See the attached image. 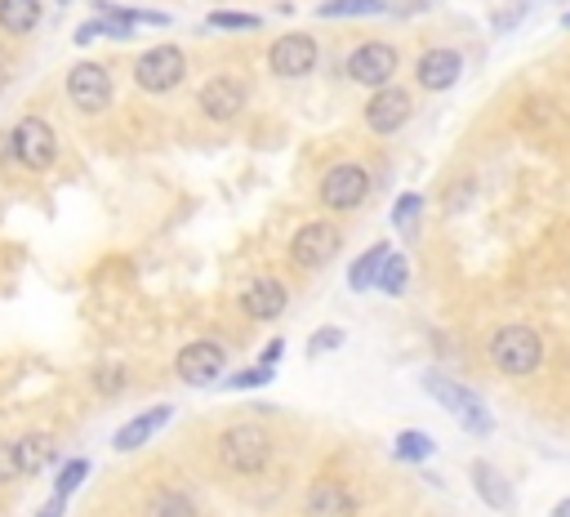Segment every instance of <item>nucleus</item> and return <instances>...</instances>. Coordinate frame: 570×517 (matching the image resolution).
Masks as SVG:
<instances>
[{
  "instance_id": "obj_30",
  "label": "nucleus",
  "mask_w": 570,
  "mask_h": 517,
  "mask_svg": "<svg viewBox=\"0 0 570 517\" xmlns=\"http://www.w3.org/2000/svg\"><path fill=\"white\" fill-rule=\"evenodd\" d=\"M419 211H423V196H419V192H406V196H397V205H392V224H397L401 233H410L415 219H419Z\"/></svg>"
},
{
  "instance_id": "obj_10",
  "label": "nucleus",
  "mask_w": 570,
  "mask_h": 517,
  "mask_svg": "<svg viewBox=\"0 0 570 517\" xmlns=\"http://www.w3.org/2000/svg\"><path fill=\"white\" fill-rule=\"evenodd\" d=\"M338 250H344V233H338L334 224H325V219L303 224L294 233V241H290V259L299 268H325L330 259H338Z\"/></svg>"
},
{
  "instance_id": "obj_12",
  "label": "nucleus",
  "mask_w": 570,
  "mask_h": 517,
  "mask_svg": "<svg viewBox=\"0 0 570 517\" xmlns=\"http://www.w3.org/2000/svg\"><path fill=\"white\" fill-rule=\"evenodd\" d=\"M316 58H321V50H316V41H312L308 32H290V36H281V41L268 50V67H272V76H281V80H303V76H312V72H316Z\"/></svg>"
},
{
  "instance_id": "obj_8",
  "label": "nucleus",
  "mask_w": 570,
  "mask_h": 517,
  "mask_svg": "<svg viewBox=\"0 0 570 517\" xmlns=\"http://www.w3.org/2000/svg\"><path fill=\"white\" fill-rule=\"evenodd\" d=\"M223 366H227V348L214 344V340H192L187 348H179L174 357V375L187 384V388H209L223 379Z\"/></svg>"
},
{
  "instance_id": "obj_7",
  "label": "nucleus",
  "mask_w": 570,
  "mask_h": 517,
  "mask_svg": "<svg viewBox=\"0 0 570 517\" xmlns=\"http://www.w3.org/2000/svg\"><path fill=\"white\" fill-rule=\"evenodd\" d=\"M246 103H250V85H246L241 76H233V72L209 76V80L201 85V94H196V108H201V117H209V121H237V117L246 112Z\"/></svg>"
},
{
  "instance_id": "obj_15",
  "label": "nucleus",
  "mask_w": 570,
  "mask_h": 517,
  "mask_svg": "<svg viewBox=\"0 0 570 517\" xmlns=\"http://www.w3.org/2000/svg\"><path fill=\"white\" fill-rule=\"evenodd\" d=\"M303 517H357V499H353V491L344 482L321 477L303 495Z\"/></svg>"
},
{
  "instance_id": "obj_28",
  "label": "nucleus",
  "mask_w": 570,
  "mask_h": 517,
  "mask_svg": "<svg viewBox=\"0 0 570 517\" xmlns=\"http://www.w3.org/2000/svg\"><path fill=\"white\" fill-rule=\"evenodd\" d=\"M272 375H277V370L259 362V366H250V370H237L233 379H227V388H233V392H250V388H268V384H272Z\"/></svg>"
},
{
  "instance_id": "obj_26",
  "label": "nucleus",
  "mask_w": 570,
  "mask_h": 517,
  "mask_svg": "<svg viewBox=\"0 0 570 517\" xmlns=\"http://www.w3.org/2000/svg\"><path fill=\"white\" fill-rule=\"evenodd\" d=\"M264 19L259 14H233V10H214L205 19V28H218V32H255Z\"/></svg>"
},
{
  "instance_id": "obj_5",
  "label": "nucleus",
  "mask_w": 570,
  "mask_h": 517,
  "mask_svg": "<svg viewBox=\"0 0 570 517\" xmlns=\"http://www.w3.org/2000/svg\"><path fill=\"white\" fill-rule=\"evenodd\" d=\"M370 170L357 161H338L321 174V205L325 211H357V205L370 196Z\"/></svg>"
},
{
  "instance_id": "obj_27",
  "label": "nucleus",
  "mask_w": 570,
  "mask_h": 517,
  "mask_svg": "<svg viewBox=\"0 0 570 517\" xmlns=\"http://www.w3.org/2000/svg\"><path fill=\"white\" fill-rule=\"evenodd\" d=\"M126 384H130V370H126V366H98V370H94V388H98L103 397L126 392Z\"/></svg>"
},
{
  "instance_id": "obj_11",
  "label": "nucleus",
  "mask_w": 570,
  "mask_h": 517,
  "mask_svg": "<svg viewBox=\"0 0 570 517\" xmlns=\"http://www.w3.org/2000/svg\"><path fill=\"white\" fill-rule=\"evenodd\" d=\"M397 63H401V54L388 41H366L348 54V80H357L366 89H384V85H392Z\"/></svg>"
},
{
  "instance_id": "obj_25",
  "label": "nucleus",
  "mask_w": 570,
  "mask_h": 517,
  "mask_svg": "<svg viewBox=\"0 0 570 517\" xmlns=\"http://www.w3.org/2000/svg\"><path fill=\"white\" fill-rule=\"evenodd\" d=\"M406 286H410V259L392 250V255L384 259V272H379V290L397 299V294H406Z\"/></svg>"
},
{
  "instance_id": "obj_6",
  "label": "nucleus",
  "mask_w": 570,
  "mask_h": 517,
  "mask_svg": "<svg viewBox=\"0 0 570 517\" xmlns=\"http://www.w3.org/2000/svg\"><path fill=\"white\" fill-rule=\"evenodd\" d=\"M183 76H187V58L179 45H157L135 63V85L143 94H170L183 85Z\"/></svg>"
},
{
  "instance_id": "obj_9",
  "label": "nucleus",
  "mask_w": 570,
  "mask_h": 517,
  "mask_svg": "<svg viewBox=\"0 0 570 517\" xmlns=\"http://www.w3.org/2000/svg\"><path fill=\"white\" fill-rule=\"evenodd\" d=\"M67 98H72V108L85 112V117L107 112V103H111V72L103 63H76L67 72Z\"/></svg>"
},
{
  "instance_id": "obj_34",
  "label": "nucleus",
  "mask_w": 570,
  "mask_h": 517,
  "mask_svg": "<svg viewBox=\"0 0 570 517\" xmlns=\"http://www.w3.org/2000/svg\"><path fill=\"white\" fill-rule=\"evenodd\" d=\"M63 504H67V499H58V495H50V504H45V508H41L36 517H63Z\"/></svg>"
},
{
  "instance_id": "obj_14",
  "label": "nucleus",
  "mask_w": 570,
  "mask_h": 517,
  "mask_svg": "<svg viewBox=\"0 0 570 517\" xmlns=\"http://www.w3.org/2000/svg\"><path fill=\"white\" fill-rule=\"evenodd\" d=\"M290 308V290L277 281V277H255L246 290H241V313L250 322H277Z\"/></svg>"
},
{
  "instance_id": "obj_23",
  "label": "nucleus",
  "mask_w": 570,
  "mask_h": 517,
  "mask_svg": "<svg viewBox=\"0 0 570 517\" xmlns=\"http://www.w3.org/2000/svg\"><path fill=\"white\" fill-rule=\"evenodd\" d=\"M392 455L406 460V464H428V460L437 455V442H432L423 429H401V433L392 438Z\"/></svg>"
},
{
  "instance_id": "obj_19",
  "label": "nucleus",
  "mask_w": 570,
  "mask_h": 517,
  "mask_svg": "<svg viewBox=\"0 0 570 517\" xmlns=\"http://www.w3.org/2000/svg\"><path fill=\"white\" fill-rule=\"evenodd\" d=\"M14 442H19L23 477H36V473H45V468L58 460V442H54L50 433H23V438H14Z\"/></svg>"
},
{
  "instance_id": "obj_16",
  "label": "nucleus",
  "mask_w": 570,
  "mask_h": 517,
  "mask_svg": "<svg viewBox=\"0 0 570 517\" xmlns=\"http://www.w3.org/2000/svg\"><path fill=\"white\" fill-rule=\"evenodd\" d=\"M460 72H464V54L460 50H428L419 58V67H415V80L428 94H441V89H450L454 80H460Z\"/></svg>"
},
{
  "instance_id": "obj_2",
  "label": "nucleus",
  "mask_w": 570,
  "mask_h": 517,
  "mask_svg": "<svg viewBox=\"0 0 570 517\" xmlns=\"http://www.w3.org/2000/svg\"><path fill=\"white\" fill-rule=\"evenodd\" d=\"M272 460V438L259 429V424H233V429H223L218 438V464L227 473H237V477H255L264 473Z\"/></svg>"
},
{
  "instance_id": "obj_4",
  "label": "nucleus",
  "mask_w": 570,
  "mask_h": 517,
  "mask_svg": "<svg viewBox=\"0 0 570 517\" xmlns=\"http://www.w3.org/2000/svg\"><path fill=\"white\" fill-rule=\"evenodd\" d=\"M10 157L23 170H32V174L54 170V161H58V134H54V126L45 117H23L10 130Z\"/></svg>"
},
{
  "instance_id": "obj_24",
  "label": "nucleus",
  "mask_w": 570,
  "mask_h": 517,
  "mask_svg": "<svg viewBox=\"0 0 570 517\" xmlns=\"http://www.w3.org/2000/svg\"><path fill=\"white\" fill-rule=\"evenodd\" d=\"M143 517H196V504H192V495L165 486V491H157V495L148 499Z\"/></svg>"
},
{
  "instance_id": "obj_32",
  "label": "nucleus",
  "mask_w": 570,
  "mask_h": 517,
  "mask_svg": "<svg viewBox=\"0 0 570 517\" xmlns=\"http://www.w3.org/2000/svg\"><path fill=\"white\" fill-rule=\"evenodd\" d=\"M334 348H344V331H338V326H321L308 340V357H321V353H334Z\"/></svg>"
},
{
  "instance_id": "obj_29",
  "label": "nucleus",
  "mask_w": 570,
  "mask_h": 517,
  "mask_svg": "<svg viewBox=\"0 0 570 517\" xmlns=\"http://www.w3.org/2000/svg\"><path fill=\"white\" fill-rule=\"evenodd\" d=\"M85 477H89V460H67V464H63V473H58V482H54V495H58V499H67Z\"/></svg>"
},
{
  "instance_id": "obj_1",
  "label": "nucleus",
  "mask_w": 570,
  "mask_h": 517,
  "mask_svg": "<svg viewBox=\"0 0 570 517\" xmlns=\"http://www.w3.org/2000/svg\"><path fill=\"white\" fill-rule=\"evenodd\" d=\"M419 384L428 388V397H437V401H441V410H450V416L464 424V433H473V438H491L495 420H491L486 401H482V397H477L473 388L454 384L450 375H437V370H428V375H423Z\"/></svg>"
},
{
  "instance_id": "obj_35",
  "label": "nucleus",
  "mask_w": 570,
  "mask_h": 517,
  "mask_svg": "<svg viewBox=\"0 0 570 517\" xmlns=\"http://www.w3.org/2000/svg\"><path fill=\"white\" fill-rule=\"evenodd\" d=\"M552 517H570V499H561V504L552 508Z\"/></svg>"
},
{
  "instance_id": "obj_13",
  "label": "nucleus",
  "mask_w": 570,
  "mask_h": 517,
  "mask_svg": "<svg viewBox=\"0 0 570 517\" xmlns=\"http://www.w3.org/2000/svg\"><path fill=\"white\" fill-rule=\"evenodd\" d=\"M410 112H415L410 94H406L401 85H384V89H375V98L366 103V126H370V134H397V130L410 121Z\"/></svg>"
},
{
  "instance_id": "obj_3",
  "label": "nucleus",
  "mask_w": 570,
  "mask_h": 517,
  "mask_svg": "<svg viewBox=\"0 0 570 517\" xmlns=\"http://www.w3.org/2000/svg\"><path fill=\"white\" fill-rule=\"evenodd\" d=\"M486 353H491L495 370H504V375H513V379L535 375V370L544 366V340H539V331H530V326H499V331L491 335Z\"/></svg>"
},
{
  "instance_id": "obj_31",
  "label": "nucleus",
  "mask_w": 570,
  "mask_h": 517,
  "mask_svg": "<svg viewBox=\"0 0 570 517\" xmlns=\"http://www.w3.org/2000/svg\"><path fill=\"white\" fill-rule=\"evenodd\" d=\"M23 477V464H19V442L14 438H0V486Z\"/></svg>"
},
{
  "instance_id": "obj_21",
  "label": "nucleus",
  "mask_w": 570,
  "mask_h": 517,
  "mask_svg": "<svg viewBox=\"0 0 570 517\" xmlns=\"http://www.w3.org/2000/svg\"><path fill=\"white\" fill-rule=\"evenodd\" d=\"M392 255V246L388 241H379V246H370L353 268H348V286L362 294V290H375L379 286V272H384V259Z\"/></svg>"
},
{
  "instance_id": "obj_36",
  "label": "nucleus",
  "mask_w": 570,
  "mask_h": 517,
  "mask_svg": "<svg viewBox=\"0 0 570 517\" xmlns=\"http://www.w3.org/2000/svg\"><path fill=\"white\" fill-rule=\"evenodd\" d=\"M6 80H10V67H6V63H0V89H6Z\"/></svg>"
},
{
  "instance_id": "obj_20",
  "label": "nucleus",
  "mask_w": 570,
  "mask_h": 517,
  "mask_svg": "<svg viewBox=\"0 0 570 517\" xmlns=\"http://www.w3.org/2000/svg\"><path fill=\"white\" fill-rule=\"evenodd\" d=\"M41 23V0H0V32L28 36Z\"/></svg>"
},
{
  "instance_id": "obj_17",
  "label": "nucleus",
  "mask_w": 570,
  "mask_h": 517,
  "mask_svg": "<svg viewBox=\"0 0 570 517\" xmlns=\"http://www.w3.org/2000/svg\"><path fill=\"white\" fill-rule=\"evenodd\" d=\"M170 420H174V406H152V410H143V416H135L130 424H121L117 438H111V446H117L121 455H126V451H139V446L152 442Z\"/></svg>"
},
{
  "instance_id": "obj_33",
  "label": "nucleus",
  "mask_w": 570,
  "mask_h": 517,
  "mask_svg": "<svg viewBox=\"0 0 570 517\" xmlns=\"http://www.w3.org/2000/svg\"><path fill=\"white\" fill-rule=\"evenodd\" d=\"M281 357H286V340H268V348H264V357H259V362H264V366H277Z\"/></svg>"
},
{
  "instance_id": "obj_22",
  "label": "nucleus",
  "mask_w": 570,
  "mask_h": 517,
  "mask_svg": "<svg viewBox=\"0 0 570 517\" xmlns=\"http://www.w3.org/2000/svg\"><path fill=\"white\" fill-rule=\"evenodd\" d=\"M388 10H392V0H321L316 6L321 19H375Z\"/></svg>"
},
{
  "instance_id": "obj_18",
  "label": "nucleus",
  "mask_w": 570,
  "mask_h": 517,
  "mask_svg": "<svg viewBox=\"0 0 570 517\" xmlns=\"http://www.w3.org/2000/svg\"><path fill=\"white\" fill-rule=\"evenodd\" d=\"M469 477H473V491L482 495V504H486V508H495V513H513L517 495H513L508 477H504V473H499L491 460H473Z\"/></svg>"
}]
</instances>
